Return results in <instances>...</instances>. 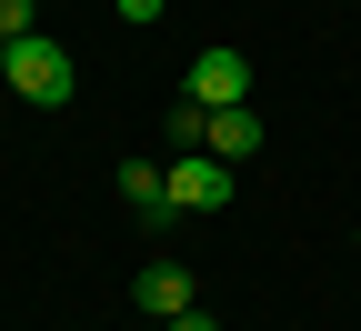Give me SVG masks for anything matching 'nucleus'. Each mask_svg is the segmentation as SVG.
Masks as SVG:
<instances>
[{
  "mask_svg": "<svg viewBox=\"0 0 361 331\" xmlns=\"http://www.w3.org/2000/svg\"><path fill=\"white\" fill-rule=\"evenodd\" d=\"M121 201L130 211H171V161H121Z\"/></svg>",
  "mask_w": 361,
  "mask_h": 331,
  "instance_id": "nucleus-6",
  "label": "nucleus"
},
{
  "mask_svg": "<svg viewBox=\"0 0 361 331\" xmlns=\"http://www.w3.org/2000/svg\"><path fill=\"white\" fill-rule=\"evenodd\" d=\"M221 201H231V161L180 151V161H171V211H221Z\"/></svg>",
  "mask_w": 361,
  "mask_h": 331,
  "instance_id": "nucleus-3",
  "label": "nucleus"
},
{
  "mask_svg": "<svg viewBox=\"0 0 361 331\" xmlns=\"http://www.w3.org/2000/svg\"><path fill=\"white\" fill-rule=\"evenodd\" d=\"M130 301H141L151 321H171V311H191V271H180V261H141V281H130Z\"/></svg>",
  "mask_w": 361,
  "mask_h": 331,
  "instance_id": "nucleus-4",
  "label": "nucleus"
},
{
  "mask_svg": "<svg viewBox=\"0 0 361 331\" xmlns=\"http://www.w3.org/2000/svg\"><path fill=\"white\" fill-rule=\"evenodd\" d=\"M191 101H201V111H231V101H251V61L231 51V40H211V51L191 61Z\"/></svg>",
  "mask_w": 361,
  "mask_h": 331,
  "instance_id": "nucleus-2",
  "label": "nucleus"
},
{
  "mask_svg": "<svg viewBox=\"0 0 361 331\" xmlns=\"http://www.w3.org/2000/svg\"><path fill=\"white\" fill-rule=\"evenodd\" d=\"M201 140H211V111L180 90V111H171V151H201Z\"/></svg>",
  "mask_w": 361,
  "mask_h": 331,
  "instance_id": "nucleus-7",
  "label": "nucleus"
},
{
  "mask_svg": "<svg viewBox=\"0 0 361 331\" xmlns=\"http://www.w3.org/2000/svg\"><path fill=\"white\" fill-rule=\"evenodd\" d=\"M351 251H361V231H351Z\"/></svg>",
  "mask_w": 361,
  "mask_h": 331,
  "instance_id": "nucleus-11",
  "label": "nucleus"
},
{
  "mask_svg": "<svg viewBox=\"0 0 361 331\" xmlns=\"http://www.w3.org/2000/svg\"><path fill=\"white\" fill-rule=\"evenodd\" d=\"M40 30V0H0V40H30Z\"/></svg>",
  "mask_w": 361,
  "mask_h": 331,
  "instance_id": "nucleus-8",
  "label": "nucleus"
},
{
  "mask_svg": "<svg viewBox=\"0 0 361 331\" xmlns=\"http://www.w3.org/2000/svg\"><path fill=\"white\" fill-rule=\"evenodd\" d=\"M201 151H211V161H251V151H261V111H251V101L211 111V140H201Z\"/></svg>",
  "mask_w": 361,
  "mask_h": 331,
  "instance_id": "nucleus-5",
  "label": "nucleus"
},
{
  "mask_svg": "<svg viewBox=\"0 0 361 331\" xmlns=\"http://www.w3.org/2000/svg\"><path fill=\"white\" fill-rule=\"evenodd\" d=\"M161 331H221V321H211V311H201V301H191V311H171V321H161Z\"/></svg>",
  "mask_w": 361,
  "mask_h": 331,
  "instance_id": "nucleus-10",
  "label": "nucleus"
},
{
  "mask_svg": "<svg viewBox=\"0 0 361 331\" xmlns=\"http://www.w3.org/2000/svg\"><path fill=\"white\" fill-rule=\"evenodd\" d=\"M0 80H11L30 111H61V101H71V51H61L51 30H30V40H0Z\"/></svg>",
  "mask_w": 361,
  "mask_h": 331,
  "instance_id": "nucleus-1",
  "label": "nucleus"
},
{
  "mask_svg": "<svg viewBox=\"0 0 361 331\" xmlns=\"http://www.w3.org/2000/svg\"><path fill=\"white\" fill-rule=\"evenodd\" d=\"M111 11H121V20H130V30H151V20H161V11H171V0H111Z\"/></svg>",
  "mask_w": 361,
  "mask_h": 331,
  "instance_id": "nucleus-9",
  "label": "nucleus"
}]
</instances>
